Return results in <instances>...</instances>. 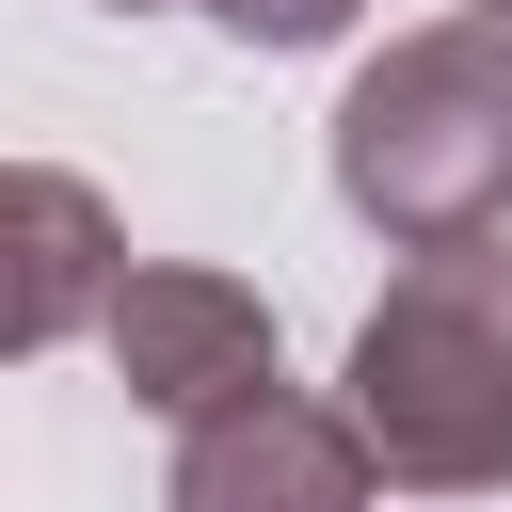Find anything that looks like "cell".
Masks as SVG:
<instances>
[{
  "label": "cell",
  "mask_w": 512,
  "mask_h": 512,
  "mask_svg": "<svg viewBox=\"0 0 512 512\" xmlns=\"http://www.w3.org/2000/svg\"><path fill=\"white\" fill-rule=\"evenodd\" d=\"M208 16H224L240 48H336V32L368 16V0H208Z\"/></svg>",
  "instance_id": "cell-6"
},
{
  "label": "cell",
  "mask_w": 512,
  "mask_h": 512,
  "mask_svg": "<svg viewBox=\"0 0 512 512\" xmlns=\"http://www.w3.org/2000/svg\"><path fill=\"white\" fill-rule=\"evenodd\" d=\"M464 16H512V0H464Z\"/></svg>",
  "instance_id": "cell-7"
},
{
  "label": "cell",
  "mask_w": 512,
  "mask_h": 512,
  "mask_svg": "<svg viewBox=\"0 0 512 512\" xmlns=\"http://www.w3.org/2000/svg\"><path fill=\"white\" fill-rule=\"evenodd\" d=\"M112 16H160V0H112Z\"/></svg>",
  "instance_id": "cell-8"
},
{
  "label": "cell",
  "mask_w": 512,
  "mask_h": 512,
  "mask_svg": "<svg viewBox=\"0 0 512 512\" xmlns=\"http://www.w3.org/2000/svg\"><path fill=\"white\" fill-rule=\"evenodd\" d=\"M384 496V448L352 400H304V384H256L224 416L176 432L160 464V512H368Z\"/></svg>",
  "instance_id": "cell-4"
},
{
  "label": "cell",
  "mask_w": 512,
  "mask_h": 512,
  "mask_svg": "<svg viewBox=\"0 0 512 512\" xmlns=\"http://www.w3.org/2000/svg\"><path fill=\"white\" fill-rule=\"evenodd\" d=\"M352 416L400 496H496L512 480V240L400 256L384 304L352 320Z\"/></svg>",
  "instance_id": "cell-2"
},
{
  "label": "cell",
  "mask_w": 512,
  "mask_h": 512,
  "mask_svg": "<svg viewBox=\"0 0 512 512\" xmlns=\"http://www.w3.org/2000/svg\"><path fill=\"white\" fill-rule=\"evenodd\" d=\"M112 288H128V224L96 208V176L16 160V352L96 336V320H112Z\"/></svg>",
  "instance_id": "cell-5"
},
{
  "label": "cell",
  "mask_w": 512,
  "mask_h": 512,
  "mask_svg": "<svg viewBox=\"0 0 512 512\" xmlns=\"http://www.w3.org/2000/svg\"><path fill=\"white\" fill-rule=\"evenodd\" d=\"M96 352H112V384H128L160 432H192V416H224V400L288 384L272 304H256L240 272H208V256H128V288H112Z\"/></svg>",
  "instance_id": "cell-3"
},
{
  "label": "cell",
  "mask_w": 512,
  "mask_h": 512,
  "mask_svg": "<svg viewBox=\"0 0 512 512\" xmlns=\"http://www.w3.org/2000/svg\"><path fill=\"white\" fill-rule=\"evenodd\" d=\"M336 208L400 256H448V240L512 224V16H432V32H384L352 64Z\"/></svg>",
  "instance_id": "cell-1"
}]
</instances>
